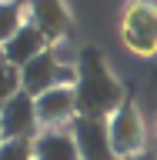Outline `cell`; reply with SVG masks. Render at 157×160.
<instances>
[{"instance_id": "ba28073f", "label": "cell", "mask_w": 157, "mask_h": 160, "mask_svg": "<svg viewBox=\"0 0 157 160\" xmlns=\"http://www.w3.org/2000/svg\"><path fill=\"white\" fill-rule=\"evenodd\" d=\"M27 10H30V23L44 33L47 40H60L67 33V7L64 0H27Z\"/></svg>"}, {"instance_id": "3957f363", "label": "cell", "mask_w": 157, "mask_h": 160, "mask_svg": "<svg viewBox=\"0 0 157 160\" xmlns=\"http://www.w3.org/2000/svg\"><path fill=\"white\" fill-rule=\"evenodd\" d=\"M0 133L3 140H34L40 137V120H37V103L20 90L17 97H10L7 103H0Z\"/></svg>"}, {"instance_id": "9a60e30c", "label": "cell", "mask_w": 157, "mask_h": 160, "mask_svg": "<svg viewBox=\"0 0 157 160\" xmlns=\"http://www.w3.org/2000/svg\"><path fill=\"white\" fill-rule=\"evenodd\" d=\"M0 143H3V133H0Z\"/></svg>"}, {"instance_id": "30bf717a", "label": "cell", "mask_w": 157, "mask_h": 160, "mask_svg": "<svg viewBox=\"0 0 157 160\" xmlns=\"http://www.w3.org/2000/svg\"><path fill=\"white\" fill-rule=\"evenodd\" d=\"M34 160H80L77 143L70 130H40V137L34 140Z\"/></svg>"}, {"instance_id": "5b68a950", "label": "cell", "mask_w": 157, "mask_h": 160, "mask_svg": "<svg viewBox=\"0 0 157 160\" xmlns=\"http://www.w3.org/2000/svg\"><path fill=\"white\" fill-rule=\"evenodd\" d=\"M107 133H110V147L117 157H134L140 153V143H144V120H140L137 107L134 103H124V107L107 120Z\"/></svg>"}, {"instance_id": "7c38bea8", "label": "cell", "mask_w": 157, "mask_h": 160, "mask_svg": "<svg viewBox=\"0 0 157 160\" xmlns=\"http://www.w3.org/2000/svg\"><path fill=\"white\" fill-rule=\"evenodd\" d=\"M20 93V70L3 57V50H0V103H7L10 97H17Z\"/></svg>"}, {"instance_id": "7a4b0ae2", "label": "cell", "mask_w": 157, "mask_h": 160, "mask_svg": "<svg viewBox=\"0 0 157 160\" xmlns=\"http://www.w3.org/2000/svg\"><path fill=\"white\" fill-rule=\"evenodd\" d=\"M77 83V67L60 63L50 50H44L40 57H34L27 67H20V90L27 97L37 100L40 93H47L54 87H74Z\"/></svg>"}, {"instance_id": "2e32d148", "label": "cell", "mask_w": 157, "mask_h": 160, "mask_svg": "<svg viewBox=\"0 0 157 160\" xmlns=\"http://www.w3.org/2000/svg\"><path fill=\"white\" fill-rule=\"evenodd\" d=\"M20 3H24V0H20Z\"/></svg>"}, {"instance_id": "8992f818", "label": "cell", "mask_w": 157, "mask_h": 160, "mask_svg": "<svg viewBox=\"0 0 157 160\" xmlns=\"http://www.w3.org/2000/svg\"><path fill=\"white\" fill-rule=\"evenodd\" d=\"M74 143H77L80 160H120L110 147V133H107V120H87L77 117L70 123Z\"/></svg>"}, {"instance_id": "9c48e42d", "label": "cell", "mask_w": 157, "mask_h": 160, "mask_svg": "<svg viewBox=\"0 0 157 160\" xmlns=\"http://www.w3.org/2000/svg\"><path fill=\"white\" fill-rule=\"evenodd\" d=\"M0 50H3V57H7L10 63L20 70V67H27L34 57H40V53L47 50V37H44L34 23H24V27H20Z\"/></svg>"}, {"instance_id": "8fae6325", "label": "cell", "mask_w": 157, "mask_h": 160, "mask_svg": "<svg viewBox=\"0 0 157 160\" xmlns=\"http://www.w3.org/2000/svg\"><path fill=\"white\" fill-rule=\"evenodd\" d=\"M24 27V3L20 0H0V47Z\"/></svg>"}, {"instance_id": "6da1fadb", "label": "cell", "mask_w": 157, "mask_h": 160, "mask_svg": "<svg viewBox=\"0 0 157 160\" xmlns=\"http://www.w3.org/2000/svg\"><path fill=\"white\" fill-rule=\"evenodd\" d=\"M74 67H77V83H74L77 117L110 120L127 103L120 80H114V73L107 70V63H104V57H100L97 50H84Z\"/></svg>"}, {"instance_id": "5bb4252c", "label": "cell", "mask_w": 157, "mask_h": 160, "mask_svg": "<svg viewBox=\"0 0 157 160\" xmlns=\"http://www.w3.org/2000/svg\"><path fill=\"white\" fill-rule=\"evenodd\" d=\"M127 160H157L154 153H147V150H140V153H134V157H127Z\"/></svg>"}, {"instance_id": "277c9868", "label": "cell", "mask_w": 157, "mask_h": 160, "mask_svg": "<svg viewBox=\"0 0 157 160\" xmlns=\"http://www.w3.org/2000/svg\"><path fill=\"white\" fill-rule=\"evenodd\" d=\"M124 43L134 53H157V7L147 0L130 3L124 13Z\"/></svg>"}, {"instance_id": "4fadbf2b", "label": "cell", "mask_w": 157, "mask_h": 160, "mask_svg": "<svg viewBox=\"0 0 157 160\" xmlns=\"http://www.w3.org/2000/svg\"><path fill=\"white\" fill-rule=\"evenodd\" d=\"M0 160H34V143H27V140H3L0 143Z\"/></svg>"}, {"instance_id": "52a82bcc", "label": "cell", "mask_w": 157, "mask_h": 160, "mask_svg": "<svg viewBox=\"0 0 157 160\" xmlns=\"http://www.w3.org/2000/svg\"><path fill=\"white\" fill-rule=\"evenodd\" d=\"M37 120L44 130H60L64 123L77 120V97L74 87H54L47 93H40L37 100Z\"/></svg>"}]
</instances>
